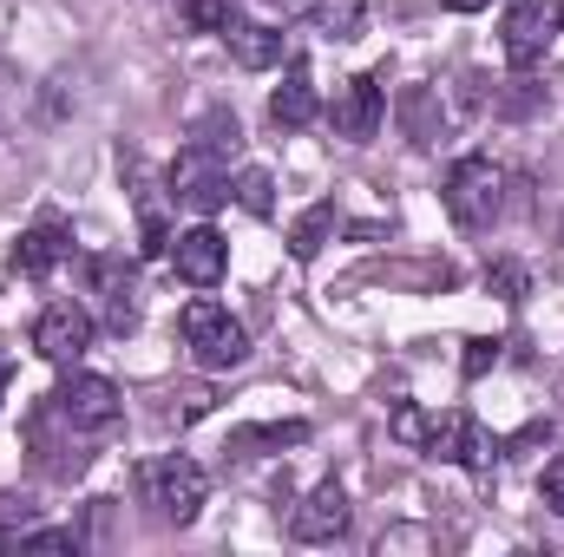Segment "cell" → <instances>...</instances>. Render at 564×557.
Here are the masks:
<instances>
[{
	"instance_id": "obj_1",
	"label": "cell",
	"mask_w": 564,
	"mask_h": 557,
	"mask_svg": "<svg viewBox=\"0 0 564 557\" xmlns=\"http://www.w3.org/2000/svg\"><path fill=\"white\" fill-rule=\"evenodd\" d=\"M184 348H191V361L197 368H237L243 354H250V335H243V321L224 308V302H210V295H197V302H184Z\"/></svg>"
},
{
	"instance_id": "obj_2",
	"label": "cell",
	"mask_w": 564,
	"mask_h": 557,
	"mask_svg": "<svg viewBox=\"0 0 564 557\" xmlns=\"http://www.w3.org/2000/svg\"><path fill=\"white\" fill-rule=\"evenodd\" d=\"M446 217L459 223V230H486L492 217H499V204H506V177H499V164L492 157H459L453 171H446Z\"/></svg>"
},
{
	"instance_id": "obj_3",
	"label": "cell",
	"mask_w": 564,
	"mask_h": 557,
	"mask_svg": "<svg viewBox=\"0 0 564 557\" xmlns=\"http://www.w3.org/2000/svg\"><path fill=\"white\" fill-rule=\"evenodd\" d=\"M144 499H151L171 525H191V518L204 512V499H210V479H204V466H197V459L164 452V459H151V466H144Z\"/></svg>"
},
{
	"instance_id": "obj_4",
	"label": "cell",
	"mask_w": 564,
	"mask_h": 557,
	"mask_svg": "<svg viewBox=\"0 0 564 557\" xmlns=\"http://www.w3.org/2000/svg\"><path fill=\"white\" fill-rule=\"evenodd\" d=\"M46 407L66 419L73 433H112L119 426V387L106 381V374H73V381H59L53 394H46Z\"/></svg>"
},
{
	"instance_id": "obj_5",
	"label": "cell",
	"mask_w": 564,
	"mask_h": 557,
	"mask_svg": "<svg viewBox=\"0 0 564 557\" xmlns=\"http://www.w3.org/2000/svg\"><path fill=\"white\" fill-rule=\"evenodd\" d=\"M93 335H99V321L86 315V302H46L40 321H33V354L66 368V361H79L93 348Z\"/></svg>"
},
{
	"instance_id": "obj_6",
	"label": "cell",
	"mask_w": 564,
	"mask_h": 557,
	"mask_svg": "<svg viewBox=\"0 0 564 557\" xmlns=\"http://www.w3.org/2000/svg\"><path fill=\"white\" fill-rule=\"evenodd\" d=\"M552 33H558V7H552V0H512V7H506V59H512L519 73H532V66L545 59Z\"/></svg>"
},
{
	"instance_id": "obj_7",
	"label": "cell",
	"mask_w": 564,
	"mask_h": 557,
	"mask_svg": "<svg viewBox=\"0 0 564 557\" xmlns=\"http://www.w3.org/2000/svg\"><path fill=\"white\" fill-rule=\"evenodd\" d=\"M171 270H177V282H191V288H217L224 270H230V243L210 223H191V230L171 237Z\"/></svg>"
},
{
	"instance_id": "obj_8",
	"label": "cell",
	"mask_w": 564,
	"mask_h": 557,
	"mask_svg": "<svg viewBox=\"0 0 564 557\" xmlns=\"http://www.w3.org/2000/svg\"><path fill=\"white\" fill-rule=\"evenodd\" d=\"M217 157H224L217 144L197 139L191 151H184V157H177V164H171V184H177V197H184V204H191L197 217H210V210H217V204L230 197V177L217 171Z\"/></svg>"
},
{
	"instance_id": "obj_9",
	"label": "cell",
	"mask_w": 564,
	"mask_h": 557,
	"mask_svg": "<svg viewBox=\"0 0 564 557\" xmlns=\"http://www.w3.org/2000/svg\"><path fill=\"white\" fill-rule=\"evenodd\" d=\"M426 452H433V459H453V466H466V472H486V466L499 459V446L486 439V426L473 414H440L433 433H426Z\"/></svg>"
},
{
	"instance_id": "obj_10",
	"label": "cell",
	"mask_w": 564,
	"mask_h": 557,
	"mask_svg": "<svg viewBox=\"0 0 564 557\" xmlns=\"http://www.w3.org/2000/svg\"><path fill=\"white\" fill-rule=\"evenodd\" d=\"M381 119H388V92H381V73H361V79H348L341 86V99H335V132L348 144H368L381 132Z\"/></svg>"
},
{
	"instance_id": "obj_11",
	"label": "cell",
	"mask_w": 564,
	"mask_h": 557,
	"mask_svg": "<svg viewBox=\"0 0 564 557\" xmlns=\"http://www.w3.org/2000/svg\"><path fill=\"white\" fill-rule=\"evenodd\" d=\"M66 256H73V230H66L59 217H40L33 230L13 237V256H7V263H13V276H53Z\"/></svg>"
},
{
	"instance_id": "obj_12",
	"label": "cell",
	"mask_w": 564,
	"mask_h": 557,
	"mask_svg": "<svg viewBox=\"0 0 564 557\" xmlns=\"http://www.w3.org/2000/svg\"><path fill=\"white\" fill-rule=\"evenodd\" d=\"M289 532L302 538V545H335L341 532H348V492L328 479V485H315L295 512H289Z\"/></svg>"
},
{
	"instance_id": "obj_13",
	"label": "cell",
	"mask_w": 564,
	"mask_h": 557,
	"mask_svg": "<svg viewBox=\"0 0 564 557\" xmlns=\"http://www.w3.org/2000/svg\"><path fill=\"white\" fill-rule=\"evenodd\" d=\"M315 112H322V99H315V79H308V66H302V59H289V73H282L276 99H270V119H276L282 132H302V125H315Z\"/></svg>"
},
{
	"instance_id": "obj_14",
	"label": "cell",
	"mask_w": 564,
	"mask_h": 557,
	"mask_svg": "<svg viewBox=\"0 0 564 557\" xmlns=\"http://www.w3.org/2000/svg\"><path fill=\"white\" fill-rule=\"evenodd\" d=\"M224 40H230L237 66H250V73H270V66L282 59V33L276 26H263V20H230Z\"/></svg>"
},
{
	"instance_id": "obj_15",
	"label": "cell",
	"mask_w": 564,
	"mask_h": 557,
	"mask_svg": "<svg viewBox=\"0 0 564 557\" xmlns=\"http://www.w3.org/2000/svg\"><path fill=\"white\" fill-rule=\"evenodd\" d=\"M328 230H335V204H315V210L289 230V256H295V263H315L322 243H328Z\"/></svg>"
},
{
	"instance_id": "obj_16",
	"label": "cell",
	"mask_w": 564,
	"mask_h": 557,
	"mask_svg": "<svg viewBox=\"0 0 564 557\" xmlns=\"http://www.w3.org/2000/svg\"><path fill=\"white\" fill-rule=\"evenodd\" d=\"M322 33H335V40H355L361 33V0H315V13H308Z\"/></svg>"
},
{
	"instance_id": "obj_17",
	"label": "cell",
	"mask_w": 564,
	"mask_h": 557,
	"mask_svg": "<svg viewBox=\"0 0 564 557\" xmlns=\"http://www.w3.org/2000/svg\"><path fill=\"white\" fill-rule=\"evenodd\" d=\"M237 204H243L250 217H270V210H276V184H270V171L250 164V171L237 177Z\"/></svg>"
},
{
	"instance_id": "obj_18",
	"label": "cell",
	"mask_w": 564,
	"mask_h": 557,
	"mask_svg": "<svg viewBox=\"0 0 564 557\" xmlns=\"http://www.w3.org/2000/svg\"><path fill=\"white\" fill-rule=\"evenodd\" d=\"M177 13H184L191 33H224L230 26V0H177Z\"/></svg>"
},
{
	"instance_id": "obj_19",
	"label": "cell",
	"mask_w": 564,
	"mask_h": 557,
	"mask_svg": "<svg viewBox=\"0 0 564 557\" xmlns=\"http://www.w3.org/2000/svg\"><path fill=\"white\" fill-rule=\"evenodd\" d=\"M426 433H433V419H426L414 401H401V407H394V439H408V446H426Z\"/></svg>"
},
{
	"instance_id": "obj_20",
	"label": "cell",
	"mask_w": 564,
	"mask_h": 557,
	"mask_svg": "<svg viewBox=\"0 0 564 557\" xmlns=\"http://www.w3.org/2000/svg\"><path fill=\"white\" fill-rule=\"evenodd\" d=\"M7 532H20V538L33 532V499H0V538Z\"/></svg>"
},
{
	"instance_id": "obj_21",
	"label": "cell",
	"mask_w": 564,
	"mask_h": 557,
	"mask_svg": "<svg viewBox=\"0 0 564 557\" xmlns=\"http://www.w3.org/2000/svg\"><path fill=\"white\" fill-rule=\"evenodd\" d=\"M492 288H499V295H506V302H519V295H525V270H519V263H492Z\"/></svg>"
},
{
	"instance_id": "obj_22",
	"label": "cell",
	"mask_w": 564,
	"mask_h": 557,
	"mask_svg": "<svg viewBox=\"0 0 564 557\" xmlns=\"http://www.w3.org/2000/svg\"><path fill=\"white\" fill-rule=\"evenodd\" d=\"M499 361V341H466V381H479Z\"/></svg>"
},
{
	"instance_id": "obj_23",
	"label": "cell",
	"mask_w": 564,
	"mask_h": 557,
	"mask_svg": "<svg viewBox=\"0 0 564 557\" xmlns=\"http://www.w3.org/2000/svg\"><path fill=\"white\" fill-rule=\"evenodd\" d=\"M539 492H545V505H552V512L564 518V459H552V466H545V479H539Z\"/></svg>"
},
{
	"instance_id": "obj_24",
	"label": "cell",
	"mask_w": 564,
	"mask_h": 557,
	"mask_svg": "<svg viewBox=\"0 0 564 557\" xmlns=\"http://www.w3.org/2000/svg\"><path fill=\"white\" fill-rule=\"evenodd\" d=\"M453 13H479V7H492V0H446Z\"/></svg>"
},
{
	"instance_id": "obj_25",
	"label": "cell",
	"mask_w": 564,
	"mask_h": 557,
	"mask_svg": "<svg viewBox=\"0 0 564 557\" xmlns=\"http://www.w3.org/2000/svg\"><path fill=\"white\" fill-rule=\"evenodd\" d=\"M0 394H7V368H0Z\"/></svg>"
},
{
	"instance_id": "obj_26",
	"label": "cell",
	"mask_w": 564,
	"mask_h": 557,
	"mask_svg": "<svg viewBox=\"0 0 564 557\" xmlns=\"http://www.w3.org/2000/svg\"><path fill=\"white\" fill-rule=\"evenodd\" d=\"M558 26H564V7H558Z\"/></svg>"
}]
</instances>
